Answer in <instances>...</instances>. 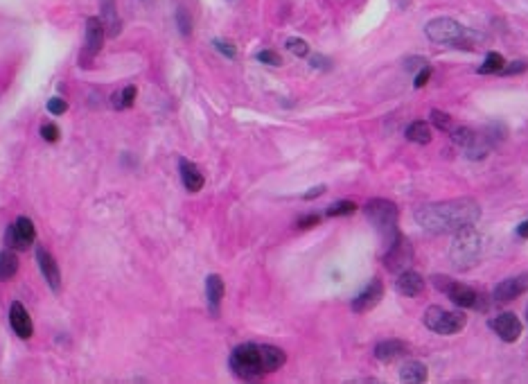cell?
<instances>
[{"label": "cell", "mask_w": 528, "mask_h": 384, "mask_svg": "<svg viewBox=\"0 0 528 384\" xmlns=\"http://www.w3.org/2000/svg\"><path fill=\"white\" fill-rule=\"evenodd\" d=\"M176 25H178V32H181L183 36H190V32H192V19H190V14H188L185 7H178Z\"/></svg>", "instance_id": "obj_29"}, {"label": "cell", "mask_w": 528, "mask_h": 384, "mask_svg": "<svg viewBox=\"0 0 528 384\" xmlns=\"http://www.w3.org/2000/svg\"><path fill=\"white\" fill-rule=\"evenodd\" d=\"M318 219H321L318 215H307V217H300V219H298V226H300V228H312V226L318 224Z\"/></svg>", "instance_id": "obj_37"}, {"label": "cell", "mask_w": 528, "mask_h": 384, "mask_svg": "<svg viewBox=\"0 0 528 384\" xmlns=\"http://www.w3.org/2000/svg\"><path fill=\"white\" fill-rule=\"evenodd\" d=\"M528 71V61H512L510 66H503L499 75H519Z\"/></svg>", "instance_id": "obj_34"}, {"label": "cell", "mask_w": 528, "mask_h": 384, "mask_svg": "<svg viewBox=\"0 0 528 384\" xmlns=\"http://www.w3.org/2000/svg\"><path fill=\"white\" fill-rule=\"evenodd\" d=\"M407 138L411 143H420V145L431 143V127L422 120L411 122V125L407 127Z\"/></svg>", "instance_id": "obj_22"}, {"label": "cell", "mask_w": 528, "mask_h": 384, "mask_svg": "<svg viewBox=\"0 0 528 384\" xmlns=\"http://www.w3.org/2000/svg\"><path fill=\"white\" fill-rule=\"evenodd\" d=\"M323 192H325V186H316V188H312L309 192H305V195H302V199H307V202H309V199H314V197H318V195H323Z\"/></svg>", "instance_id": "obj_39"}, {"label": "cell", "mask_w": 528, "mask_h": 384, "mask_svg": "<svg viewBox=\"0 0 528 384\" xmlns=\"http://www.w3.org/2000/svg\"><path fill=\"white\" fill-rule=\"evenodd\" d=\"M104 36H106V29H104L102 19L91 16L86 21V52H88V57H95L97 52L102 50Z\"/></svg>", "instance_id": "obj_15"}, {"label": "cell", "mask_w": 528, "mask_h": 384, "mask_svg": "<svg viewBox=\"0 0 528 384\" xmlns=\"http://www.w3.org/2000/svg\"><path fill=\"white\" fill-rule=\"evenodd\" d=\"M400 380L409 382V384L427 382V366L422 362H416V359L405 362V364H402V368H400Z\"/></svg>", "instance_id": "obj_21"}, {"label": "cell", "mask_w": 528, "mask_h": 384, "mask_svg": "<svg viewBox=\"0 0 528 384\" xmlns=\"http://www.w3.org/2000/svg\"><path fill=\"white\" fill-rule=\"evenodd\" d=\"M357 211V204L355 202H348V199H344V202H335L328 208V217H341V215H352Z\"/></svg>", "instance_id": "obj_27"}, {"label": "cell", "mask_w": 528, "mask_h": 384, "mask_svg": "<svg viewBox=\"0 0 528 384\" xmlns=\"http://www.w3.org/2000/svg\"><path fill=\"white\" fill-rule=\"evenodd\" d=\"M384 265H386L388 272H393V274L407 272V269L413 265V247H411V242L407 240L405 235L398 233V237H395V240L386 247Z\"/></svg>", "instance_id": "obj_7"}, {"label": "cell", "mask_w": 528, "mask_h": 384, "mask_svg": "<svg viewBox=\"0 0 528 384\" xmlns=\"http://www.w3.org/2000/svg\"><path fill=\"white\" fill-rule=\"evenodd\" d=\"M34 251H36V263H38V269H41L43 278L48 280V285L54 291H59V287H61V272H59V267H57V260H54L52 253H48L43 247H36Z\"/></svg>", "instance_id": "obj_13"}, {"label": "cell", "mask_w": 528, "mask_h": 384, "mask_svg": "<svg viewBox=\"0 0 528 384\" xmlns=\"http://www.w3.org/2000/svg\"><path fill=\"white\" fill-rule=\"evenodd\" d=\"M517 235H519V237H524V240L528 237V219H526V221H522V224L517 226Z\"/></svg>", "instance_id": "obj_40"}, {"label": "cell", "mask_w": 528, "mask_h": 384, "mask_svg": "<svg viewBox=\"0 0 528 384\" xmlns=\"http://www.w3.org/2000/svg\"><path fill=\"white\" fill-rule=\"evenodd\" d=\"M34 237H36L34 221L27 219V217H19L10 228H7V233H5V244H7L10 249L25 251V249L32 247Z\"/></svg>", "instance_id": "obj_9"}, {"label": "cell", "mask_w": 528, "mask_h": 384, "mask_svg": "<svg viewBox=\"0 0 528 384\" xmlns=\"http://www.w3.org/2000/svg\"><path fill=\"white\" fill-rule=\"evenodd\" d=\"M99 7H102V23L108 36H118L120 34V16L118 10H115V0H99Z\"/></svg>", "instance_id": "obj_20"}, {"label": "cell", "mask_w": 528, "mask_h": 384, "mask_svg": "<svg viewBox=\"0 0 528 384\" xmlns=\"http://www.w3.org/2000/svg\"><path fill=\"white\" fill-rule=\"evenodd\" d=\"M309 64H312L314 68H330V61L325 57H318V55H314L312 59H309Z\"/></svg>", "instance_id": "obj_38"}, {"label": "cell", "mask_w": 528, "mask_h": 384, "mask_svg": "<svg viewBox=\"0 0 528 384\" xmlns=\"http://www.w3.org/2000/svg\"><path fill=\"white\" fill-rule=\"evenodd\" d=\"M409 352V346L400 339H386L375 346V357L379 362H393V359L405 357Z\"/></svg>", "instance_id": "obj_18"}, {"label": "cell", "mask_w": 528, "mask_h": 384, "mask_svg": "<svg viewBox=\"0 0 528 384\" xmlns=\"http://www.w3.org/2000/svg\"><path fill=\"white\" fill-rule=\"evenodd\" d=\"M384 298V285H382V280L379 278H375L370 283V285L361 291V294H357V298L352 301V310L355 312H368V310H372L379 301Z\"/></svg>", "instance_id": "obj_14"}, {"label": "cell", "mask_w": 528, "mask_h": 384, "mask_svg": "<svg viewBox=\"0 0 528 384\" xmlns=\"http://www.w3.org/2000/svg\"><path fill=\"white\" fill-rule=\"evenodd\" d=\"M41 136L45 143H57L59 141V127L52 125V122H45V125L41 127Z\"/></svg>", "instance_id": "obj_32"}, {"label": "cell", "mask_w": 528, "mask_h": 384, "mask_svg": "<svg viewBox=\"0 0 528 384\" xmlns=\"http://www.w3.org/2000/svg\"><path fill=\"white\" fill-rule=\"evenodd\" d=\"M431 125H433V127H438L440 132H449V129L454 127V120L449 118V115H447L445 111L433 109V111H431Z\"/></svg>", "instance_id": "obj_28"}, {"label": "cell", "mask_w": 528, "mask_h": 384, "mask_svg": "<svg viewBox=\"0 0 528 384\" xmlns=\"http://www.w3.org/2000/svg\"><path fill=\"white\" fill-rule=\"evenodd\" d=\"M285 45H287V50H291L296 57H307L309 55V45H307V41H302V38L291 36V38H287Z\"/></svg>", "instance_id": "obj_30"}, {"label": "cell", "mask_w": 528, "mask_h": 384, "mask_svg": "<svg viewBox=\"0 0 528 384\" xmlns=\"http://www.w3.org/2000/svg\"><path fill=\"white\" fill-rule=\"evenodd\" d=\"M503 66H506V59H503L499 52H488L483 66H479V73L481 75H499Z\"/></svg>", "instance_id": "obj_25"}, {"label": "cell", "mask_w": 528, "mask_h": 384, "mask_svg": "<svg viewBox=\"0 0 528 384\" xmlns=\"http://www.w3.org/2000/svg\"><path fill=\"white\" fill-rule=\"evenodd\" d=\"M433 285L445 291L449 296V301L456 303L458 307H477V303H479L477 291L468 285H463V283L449 280L445 276H436V278H433Z\"/></svg>", "instance_id": "obj_8"}, {"label": "cell", "mask_w": 528, "mask_h": 384, "mask_svg": "<svg viewBox=\"0 0 528 384\" xmlns=\"http://www.w3.org/2000/svg\"><path fill=\"white\" fill-rule=\"evenodd\" d=\"M465 324H468V317L463 312H452L438 305L427 307L424 312V326L438 335H456L465 328Z\"/></svg>", "instance_id": "obj_5"}, {"label": "cell", "mask_w": 528, "mask_h": 384, "mask_svg": "<svg viewBox=\"0 0 528 384\" xmlns=\"http://www.w3.org/2000/svg\"><path fill=\"white\" fill-rule=\"evenodd\" d=\"M524 291H528V274L515 276V278H508V280H501L499 285L494 287V301L496 303L515 301V298L522 296Z\"/></svg>", "instance_id": "obj_11"}, {"label": "cell", "mask_w": 528, "mask_h": 384, "mask_svg": "<svg viewBox=\"0 0 528 384\" xmlns=\"http://www.w3.org/2000/svg\"><path fill=\"white\" fill-rule=\"evenodd\" d=\"M490 328L499 335V339L506 341V344L517 341L519 337H522V330H524L522 321H519L512 312H501L499 317H494L490 321Z\"/></svg>", "instance_id": "obj_10"}, {"label": "cell", "mask_w": 528, "mask_h": 384, "mask_svg": "<svg viewBox=\"0 0 528 384\" xmlns=\"http://www.w3.org/2000/svg\"><path fill=\"white\" fill-rule=\"evenodd\" d=\"M413 217L427 233L442 235V233H456V230L461 228L475 226L481 217V208L475 199L461 197V199H449V202L424 204L413 213Z\"/></svg>", "instance_id": "obj_1"}, {"label": "cell", "mask_w": 528, "mask_h": 384, "mask_svg": "<svg viewBox=\"0 0 528 384\" xmlns=\"http://www.w3.org/2000/svg\"><path fill=\"white\" fill-rule=\"evenodd\" d=\"M258 61H262V64H267V66H280V64H283L280 55H278V52H274V50H262V52H258Z\"/></svg>", "instance_id": "obj_31"}, {"label": "cell", "mask_w": 528, "mask_h": 384, "mask_svg": "<svg viewBox=\"0 0 528 384\" xmlns=\"http://www.w3.org/2000/svg\"><path fill=\"white\" fill-rule=\"evenodd\" d=\"M287 355L278 346L264 344H242L230 352V371L242 380H258L262 375L283 368Z\"/></svg>", "instance_id": "obj_2"}, {"label": "cell", "mask_w": 528, "mask_h": 384, "mask_svg": "<svg viewBox=\"0 0 528 384\" xmlns=\"http://www.w3.org/2000/svg\"><path fill=\"white\" fill-rule=\"evenodd\" d=\"M526 321H528V305H526Z\"/></svg>", "instance_id": "obj_41"}, {"label": "cell", "mask_w": 528, "mask_h": 384, "mask_svg": "<svg viewBox=\"0 0 528 384\" xmlns=\"http://www.w3.org/2000/svg\"><path fill=\"white\" fill-rule=\"evenodd\" d=\"M395 289H398L402 296H418V294H422V289H424V278L420 274L409 272L407 269V272L398 274Z\"/></svg>", "instance_id": "obj_16"}, {"label": "cell", "mask_w": 528, "mask_h": 384, "mask_svg": "<svg viewBox=\"0 0 528 384\" xmlns=\"http://www.w3.org/2000/svg\"><path fill=\"white\" fill-rule=\"evenodd\" d=\"M429 77H431V68L429 66H422V71L416 75V82H413V86L416 88H422L427 82H429Z\"/></svg>", "instance_id": "obj_36"}, {"label": "cell", "mask_w": 528, "mask_h": 384, "mask_svg": "<svg viewBox=\"0 0 528 384\" xmlns=\"http://www.w3.org/2000/svg\"><path fill=\"white\" fill-rule=\"evenodd\" d=\"M366 217L370 219V224L375 226L379 237L384 240V247H388L395 237H398V206L388 199H370L366 204Z\"/></svg>", "instance_id": "obj_3"}, {"label": "cell", "mask_w": 528, "mask_h": 384, "mask_svg": "<svg viewBox=\"0 0 528 384\" xmlns=\"http://www.w3.org/2000/svg\"><path fill=\"white\" fill-rule=\"evenodd\" d=\"M454 244L449 249V256H452L454 265L458 269H468L479 260L481 256V235L475 230V226L461 228L454 233Z\"/></svg>", "instance_id": "obj_4"}, {"label": "cell", "mask_w": 528, "mask_h": 384, "mask_svg": "<svg viewBox=\"0 0 528 384\" xmlns=\"http://www.w3.org/2000/svg\"><path fill=\"white\" fill-rule=\"evenodd\" d=\"M48 111H50L52 115H61V113H66V111H68L66 99H61V97H52L50 102H48Z\"/></svg>", "instance_id": "obj_35"}, {"label": "cell", "mask_w": 528, "mask_h": 384, "mask_svg": "<svg viewBox=\"0 0 528 384\" xmlns=\"http://www.w3.org/2000/svg\"><path fill=\"white\" fill-rule=\"evenodd\" d=\"M206 298H208V307H211V314L217 317L221 307V298H224V278L217 274H211L206 280Z\"/></svg>", "instance_id": "obj_19"}, {"label": "cell", "mask_w": 528, "mask_h": 384, "mask_svg": "<svg viewBox=\"0 0 528 384\" xmlns=\"http://www.w3.org/2000/svg\"><path fill=\"white\" fill-rule=\"evenodd\" d=\"M178 172H181V181L188 192H199L204 188V174L194 163H190L188 158L178 160Z\"/></svg>", "instance_id": "obj_17"}, {"label": "cell", "mask_w": 528, "mask_h": 384, "mask_svg": "<svg viewBox=\"0 0 528 384\" xmlns=\"http://www.w3.org/2000/svg\"><path fill=\"white\" fill-rule=\"evenodd\" d=\"M136 86H124L120 93L113 95V106L115 109H129V106H134L136 102Z\"/></svg>", "instance_id": "obj_26"}, {"label": "cell", "mask_w": 528, "mask_h": 384, "mask_svg": "<svg viewBox=\"0 0 528 384\" xmlns=\"http://www.w3.org/2000/svg\"><path fill=\"white\" fill-rule=\"evenodd\" d=\"M19 272V258L12 251H0V280H10Z\"/></svg>", "instance_id": "obj_23"}, {"label": "cell", "mask_w": 528, "mask_h": 384, "mask_svg": "<svg viewBox=\"0 0 528 384\" xmlns=\"http://www.w3.org/2000/svg\"><path fill=\"white\" fill-rule=\"evenodd\" d=\"M10 326L21 339H29V337L34 335V324L32 319H29V312L25 310V305L19 301H14L10 307Z\"/></svg>", "instance_id": "obj_12"}, {"label": "cell", "mask_w": 528, "mask_h": 384, "mask_svg": "<svg viewBox=\"0 0 528 384\" xmlns=\"http://www.w3.org/2000/svg\"><path fill=\"white\" fill-rule=\"evenodd\" d=\"M215 48L221 52V55H226L228 59H235L237 57V48L232 45L230 41H221V38H215Z\"/></svg>", "instance_id": "obj_33"}, {"label": "cell", "mask_w": 528, "mask_h": 384, "mask_svg": "<svg viewBox=\"0 0 528 384\" xmlns=\"http://www.w3.org/2000/svg\"><path fill=\"white\" fill-rule=\"evenodd\" d=\"M449 134H452V141L456 143V145H461V147H465V149H472L477 145V134L472 132V129H468V127H452L449 129Z\"/></svg>", "instance_id": "obj_24"}, {"label": "cell", "mask_w": 528, "mask_h": 384, "mask_svg": "<svg viewBox=\"0 0 528 384\" xmlns=\"http://www.w3.org/2000/svg\"><path fill=\"white\" fill-rule=\"evenodd\" d=\"M424 32H427V36H429V41L447 43V45L463 43L465 36H468V29H465L461 23H456L454 19H447V16L429 21L427 23V27H424Z\"/></svg>", "instance_id": "obj_6"}]
</instances>
